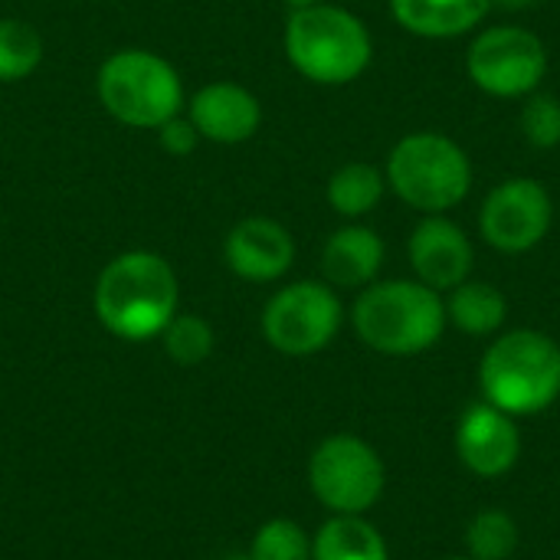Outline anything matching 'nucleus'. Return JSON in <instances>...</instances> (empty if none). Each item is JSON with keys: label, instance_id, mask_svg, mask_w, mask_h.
Masks as SVG:
<instances>
[{"label": "nucleus", "instance_id": "f8f14e48", "mask_svg": "<svg viewBox=\"0 0 560 560\" xmlns=\"http://www.w3.org/2000/svg\"><path fill=\"white\" fill-rule=\"evenodd\" d=\"M407 256H410L417 279L436 292H450L459 282H466L472 272V262H476V249H472L466 230L459 223L446 220L443 213L423 217L413 226Z\"/></svg>", "mask_w": 560, "mask_h": 560}, {"label": "nucleus", "instance_id": "aec40b11", "mask_svg": "<svg viewBox=\"0 0 560 560\" xmlns=\"http://www.w3.org/2000/svg\"><path fill=\"white\" fill-rule=\"evenodd\" d=\"M43 62V36L33 23L3 16L0 20V82L13 85L33 75Z\"/></svg>", "mask_w": 560, "mask_h": 560}, {"label": "nucleus", "instance_id": "39448f33", "mask_svg": "<svg viewBox=\"0 0 560 560\" xmlns=\"http://www.w3.org/2000/svg\"><path fill=\"white\" fill-rule=\"evenodd\" d=\"M95 92L102 108L141 131H158L167 118L184 108V79L180 72L158 56L154 49H118L112 52L95 75Z\"/></svg>", "mask_w": 560, "mask_h": 560}, {"label": "nucleus", "instance_id": "f03ea898", "mask_svg": "<svg viewBox=\"0 0 560 560\" xmlns=\"http://www.w3.org/2000/svg\"><path fill=\"white\" fill-rule=\"evenodd\" d=\"M358 338L387 358L430 351L446 331V302L420 279H384L361 289L351 308Z\"/></svg>", "mask_w": 560, "mask_h": 560}, {"label": "nucleus", "instance_id": "dca6fc26", "mask_svg": "<svg viewBox=\"0 0 560 560\" xmlns=\"http://www.w3.org/2000/svg\"><path fill=\"white\" fill-rule=\"evenodd\" d=\"M489 10L492 0H390L394 20L423 39H453L472 33Z\"/></svg>", "mask_w": 560, "mask_h": 560}, {"label": "nucleus", "instance_id": "6e6552de", "mask_svg": "<svg viewBox=\"0 0 560 560\" xmlns=\"http://www.w3.org/2000/svg\"><path fill=\"white\" fill-rule=\"evenodd\" d=\"M345 322V305L328 282L302 279L279 289L262 308V338L285 358L325 351Z\"/></svg>", "mask_w": 560, "mask_h": 560}, {"label": "nucleus", "instance_id": "2eb2a0df", "mask_svg": "<svg viewBox=\"0 0 560 560\" xmlns=\"http://www.w3.org/2000/svg\"><path fill=\"white\" fill-rule=\"evenodd\" d=\"M384 266V240L361 223L335 230L322 249V272L331 289H368Z\"/></svg>", "mask_w": 560, "mask_h": 560}, {"label": "nucleus", "instance_id": "423d86ee", "mask_svg": "<svg viewBox=\"0 0 560 560\" xmlns=\"http://www.w3.org/2000/svg\"><path fill=\"white\" fill-rule=\"evenodd\" d=\"M384 177L407 207L433 217L466 200L472 187V164L450 135L413 131L394 144Z\"/></svg>", "mask_w": 560, "mask_h": 560}, {"label": "nucleus", "instance_id": "0eeeda50", "mask_svg": "<svg viewBox=\"0 0 560 560\" xmlns=\"http://www.w3.org/2000/svg\"><path fill=\"white\" fill-rule=\"evenodd\" d=\"M384 459L354 433L322 440L308 459L312 495L335 515H364L384 495Z\"/></svg>", "mask_w": 560, "mask_h": 560}, {"label": "nucleus", "instance_id": "4468645a", "mask_svg": "<svg viewBox=\"0 0 560 560\" xmlns=\"http://www.w3.org/2000/svg\"><path fill=\"white\" fill-rule=\"evenodd\" d=\"M187 118L194 121L200 141L207 138L213 144H243L259 131L262 105L246 85L220 79V82L200 85L190 95Z\"/></svg>", "mask_w": 560, "mask_h": 560}, {"label": "nucleus", "instance_id": "ddd939ff", "mask_svg": "<svg viewBox=\"0 0 560 560\" xmlns=\"http://www.w3.org/2000/svg\"><path fill=\"white\" fill-rule=\"evenodd\" d=\"M226 269L246 282H276L295 262L292 233L272 217H246L223 240Z\"/></svg>", "mask_w": 560, "mask_h": 560}, {"label": "nucleus", "instance_id": "c85d7f7f", "mask_svg": "<svg viewBox=\"0 0 560 560\" xmlns=\"http://www.w3.org/2000/svg\"><path fill=\"white\" fill-rule=\"evenodd\" d=\"M446 560H472V558H469V555H466V558H446Z\"/></svg>", "mask_w": 560, "mask_h": 560}, {"label": "nucleus", "instance_id": "412c9836", "mask_svg": "<svg viewBox=\"0 0 560 560\" xmlns=\"http://www.w3.org/2000/svg\"><path fill=\"white\" fill-rule=\"evenodd\" d=\"M466 551L472 560H509L518 551V525L502 509H482L466 525Z\"/></svg>", "mask_w": 560, "mask_h": 560}, {"label": "nucleus", "instance_id": "4be33fe9", "mask_svg": "<svg viewBox=\"0 0 560 560\" xmlns=\"http://www.w3.org/2000/svg\"><path fill=\"white\" fill-rule=\"evenodd\" d=\"M161 345L167 351V358L180 368H197L213 354V328L207 318L194 315V312H177L167 328L161 331Z\"/></svg>", "mask_w": 560, "mask_h": 560}, {"label": "nucleus", "instance_id": "5701e85b", "mask_svg": "<svg viewBox=\"0 0 560 560\" xmlns=\"http://www.w3.org/2000/svg\"><path fill=\"white\" fill-rule=\"evenodd\" d=\"M249 560H312V535L289 518L266 522L249 545Z\"/></svg>", "mask_w": 560, "mask_h": 560}, {"label": "nucleus", "instance_id": "20e7f679", "mask_svg": "<svg viewBox=\"0 0 560 560\" xmlns=\"http://www.w3.org/2000/svg\"><path fill=\"white\" fill-rule=\"evenodd\" d=\"M282 43L295 72L315 85H348L364 75L374 56L364 20L335 3L292 10Z\"/></svg>", "mask_w": 560, "mask_h": 560}, {"label": "nucleus", "instance_id": "cd10ccee", "mask_svg": "<svg viewBox=\"0 0 560 560\" xmlns=\"http://www.w3.org/2000/svg\"><path fill=\"white\" fill-rule=\"evenodd\" d=\"M226 560H249V555H236V558H226Z\"/></svg>", "mask_w": 560, "mask_h": 560}, {"label": "nucleus", "instance_id": "9d476101", "mask_svg": "<svg viewBox=\"0 0 560 560\" xmlns=\"http://www.w3.org/2000/svg\"><path fill=\"white\" fill-rule=\"evenodd\" d=\"M555 220V203L535 177H509L495 184L479 210L482 240L509 256L535 249Z\"/></svg>", "mask_w": 560, "mask_h": 560}, {"label": "nucleus", "instance_id": "9b49d317", "mask_svg": "<svg viewBox=\"0 0 560 560\" xmlns=\"http://www.w3.org/2000/svg\"><path fill=\"white\" fill-rule=\"evenodd\" d=\"M459 463L482 479H499L515 469L522 456V433L515 417L492 407L489 400L469 404L456 423Z\"/></svg>", "mask_w": 560, "mask_h": 560}, {"label": "nucleus", "instance_id": "f3484780", "mask_svg": "<svg viewBox=\"0 0 560 560\" xmlns=\"http://www.w3.org/2000/svg\"><path fill=\"white\" fill-rule=\"evenodd\" d=\"M443 302H446V322L469 338H489L509 318V299L492 282L466 279L456 289H450Z\"/></svg>", "mask_w": 560, "mask_h": 560}, {"label": "nucleus", "instance_id": "1a4fd4ad", "mask_svg": "<svg viewBox=\"0 0 560 560\" xmlns=\"http://www.w3.org/2000/svg\"><path fill=\"white\" fill-rule=\"evenodd\" d=\"M466 72L486 95L528 98L548 72V49L525 26H489L476 33L466 52Z\"/></svg>", "mask_w": 560, "mask_h": 560}, {"label": "nucleus", "instance_id": "393cba45", "mask_svg": "<svg viewBox=\"0 0 560 560\" xmlns=\"http://www.w3.org/2000/svg\"><path fill=\"white\" fill-rule=\"evenodd\" d=\"M158 141H161V148H164L171 158H187V154L197 151L200 135H197V128H194L190 118L174 115V118H167V121L158 128Z\"/></svg>", "mask_w": 560, "mask_h": 560}, {"label": "nucleus", "instance_id": "a878e982", "mask_svg": "<svg viewBox=\"0 0 560 560\" xmlns=\"http://www.w3.org/2000/svg\"><path fill=\"white\" fill-rule=\"evenodd\" d=\"M535 0H492V7H502V10H525L532 7Z\"/></svg>", "mask_w": 560, "mask_h": 560}, {"label": "nucleus", "instance_id": "f257e3e1", "mask_svg": "<svg viewBox=\"0 0 560 560\" xmlns=\"http://www.w3.org/2000/svg\"><path fill=\"white\" fill-rule=\"evenodd\" d=\"M180 282L174 266L151 249H128L105 262L95 279L92 308L98 325L121 341L161 338L177 315Z\"/></svg>", "mask_w": 560, "mask_h": 560}, {"label": "nucleus", "instance_id": "6ab92c4d", "mask_svg": "<svg viewBox=\"0 0 560 560\" xmlns=\"http://www.w3.org/2000/svg\"><path fill=\"white\" fill-rule=\"evenodd\" d=\"M387 190V177L364 161H351L338 167L328 180V203L338 217L361 220L368 217Z\"/></svg>", "mask_w": 560, "mask_h": 560}, {"label": "nucleus", "instance_id": "7ed1b4c3", "mask_svg": "<svg viewBox=\"0 0 560 560\" xmlns=\"http://www.w3.org/2000/svg\"><path fill=\"white\" fill-rule=\"evenodd\" d=\"M482 397L509 417H532L560 397V345L535 328L499 335L479 364Z\"/></svg>", "mask_w": 560, "mask_h": 560}, {"label": "nucleus", "instance_id": "a211bd4d", "mask_svg": "<svg viewBox=\"0 0 560 560\" xmlns=\"http://www.w3.org/2000/svg\"><path fill=\"white\" fill-rule=\"evenodd\" d=\"M312 560H390L384 535L364 515H331L312 538Z\"/></svg>", "mask_w": 560, "mask_h": 560}, {"label": "nucleus", "instance_id": "bb28decb", "mask_svg": "<svg viewBox=\"0 0 560 560\" xmlns=\"http://www.w3.org/2000/svg\"><path fill=\"white\" fill-rule=\"evenodd\" d=\"M289 10H305V7H318V3H328V0H282Z\"/></svg>", "mask_w": 560, "mask_h": 560}, {"label": "nucleus", "instance_id": "b1692460", "mask_svg": "<svg viewBox=\"0 0 560 560\" xmlns=\"http://www.w3.org/2000/svg\"><path fill=\"white\" fill-rule=\"evenodd\" d=\"M522 135L532 148L551 151L560 144V98L548 92H532L522 108Z\"/></svg>", "mask_w": 560, "mask_h": 560}]
</instances>
